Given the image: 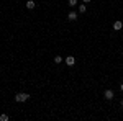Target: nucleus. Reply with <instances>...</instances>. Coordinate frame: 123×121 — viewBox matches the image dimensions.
I'll return each instance as SVG.
<instances>
[{
    "label": "nucleus",
    "instance_id": "1",
    "mask_svg": "<svg viewBox=\"0 0 123 121\" xmlns=\"http://www.w3.org/2000/svg\"><path fill=\"white\" fill-rule=\"evenodd\" d=\"M28 100H30V95L25 92H20L15 95V102L17 103H23V102H28Z\"/></svg>",
    "mask_w": 123,
    "mask_h": 121
},
{
    "label": "nucleus",
    "instance_id": "2",
    "mask_svg": "<svg viewBox=\"0 0 123 121\" xmlns=\"http://www.w3.org/2000/svg\"><path fill=\"white\" fill-rule=\"evenodd\" d=\"M104 98H105V100H108V102H112V100L115 98L113 90H105V92H104Z\"/></svg>",
    "mask_w": 123,
    "mask_h": 121
},
{
    "label": "nucleus",
    "instance_id": "3",
    "mask_svg": "<svg viewBox=\"0 0 123 121\" xmlns=\"http://www.w3.org/2000/svg\"><path fill=\"white\" fill-rule=\"evenodd\" d=\"M64 62H66L69 67H72V65L76 64V57L74 56H67V57H64Z\"/></svg>",
    "mask_w": 123,
    "mask_h": 121
},
{
    "label": "nucleus",
    "instance_id": "4",
    "mask_svg": "<svg viewBox=\"0 0 123 121\" xmlns=\"http://www.w3.org/2000/svg\"><path fill=\"white\" fill-rule=\"evenodd\" d=\"M122 28H123V21H120V20H117V21L113 23V29H115V31H120Z\"/></svg>",
    "mask_w": 123,
    "mask_h": 121
},
{
    "label": "nucleus",
    "instance_id": "5",
    "mask_svg": "<svg viewBox=\"0 0 123 121\" xmlns=\"http://www.w3.org/2000/svg\"><path fill=\"white\" fill-rule=\"evenodd\" d=\"M67 18H69V21H76V20H77V13H76V12H69Z\"/></svg>",
    "mask_w": 123,
    "mask_h": 121
},
{
    "label": "nucleus",
    "instance_id": "6",
    "mask_svg": "<svg viewBox=\"0 0 123 121\" xmlns=\"http://www.w3.org/2000/svg\"><path fill=\"white\" fill-rule=\"evenodd\" d=\"M25 7H26V8H28V10H33V8H35V7H36V3H35L33 0H28V2L25 3Z\"/></svg>",
    "mask_w": 123,
    "mask_h": 121
},
{
    "label": "nucleus",
    "instance_id": "7",
    "mask_svg": "<svg viewBox=\"0 0 123 121\" xmlns=\"http://www.w3.org/2000/svg\"><path fill=\"white\" fill-rule=\"evenodd\" d=\"M87 12V5L82 3V5H79V13H85Z\"/></svg>",
    "mask_w": 123,
    "mask_h": 121
},
{
    "label": "nucleus",
    "instance_id": "8",
    "mask_svg": "<svg viewBox=\"0 0 123 121\" xmlns=\"http://www.w3.org/2000/svg\"><path fill=\"white\" fill-rule=\"evenodd\" d=\"M10 118H8V115H5V113H3V115H0V121H8Z\"/></svg>",
    "mask_w": 123,
    "mask_h": 121
},
{
    "label": "nucleus",
    "instance_id": "9",
    "mask_svg": "<svg viewBox=\"0 0 123 121\" xmlns=\"http://www.w3.org/2000/svg\"><path fill=\"white\" fill-rule=\"evenodd\" d=\"M54 62H56V64H61V62H62V57H61V56H56V57H54Z\"/></svg>",
    "mask_w": 123,
    "mask_h": 121
},
{
    "label": "nucleus",
    "instance_id": "10",
    "mask_svg": "<svg viewBox=\"0 0 123 121\" xmlns=\"http://www.w3.org/2000/svg\"><path fill=\"white\" fill-rule=\"evenodd\" d=\"M69 5H71V8H72V7H76V5H77V0H69Z\"/></svg>",
    "mask_w": 123,
    "mask_h": 121
},
{
    "label": "nucleus",
    "instance_id": "11",
    "mask_svg": "<svg viewBox=\"0 0 123 121\" xmlns=\"http://www.w3.org/2000/svg\"><path fill=\"white\" fill-rule=\"evenodd\" d=\"M82 3H90V0H82Z\"/></svg>",
    "mask_w": 123,
    "mask_h": 121
},
{
    "label": "nucleus",
    "instance_id": "12",
    "mask_svg": "<svg viewBox=\"0 0 123 121\" xmlns=\"http://www.w3.org/2000/svg\"><path fill=\"white\" fill-rule=\"evenodd\" d=\"M120 90H122V93H123V84H122V85H120Z\"/></svg>",
    "mask_w": 123,
    "mask_h": 121
},
{
    "label": "nucleus",
    "instance_id": "13",
    "mask_svg": "<svg viewBox=\"0 0 123 121\" xmlns=\"http://www.w3.org/2000/svg\"><path fill=\"white\" fill-rule=\"evenodd\" d=\"M120 105H122V108H123V100H122V102H120Z\"/></svg>",
    "mask_w": 123,
    "mask_h": 121
}]
</instances>
